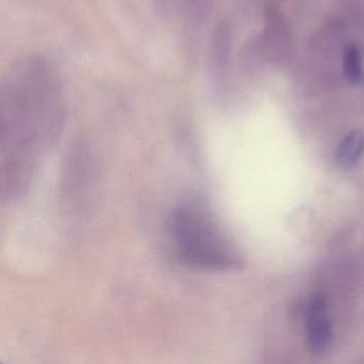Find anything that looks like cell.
<instances>
[{
  "label": "cell",
  "instance_id": "4",
  "mask_svg": "<svg viewBox=\"0 0 364 364\" xmlns=\"http://www.w3.org/2000/svg\"><path fill=\"white\" fill-rule=\"evenodd\" d=\"M344 71L351 81H358L361 78V61L358 50L350 47L344 53Z\"/></svg>",
  "mask_w": 364,
  "mask_h": 364
},
{
  "label": "cell",
  "instance_id": "3",
  "mask_svg": "<svg viewBox=\"0 0 364 364\" xmlns=\"http://www.w3.org/2000/svg\"><path fill=\"white\" fill-rule=\"evenodd\" d=\"M364 149V136L358 131L350 132L338 145L337 162L343 168L353 166L361 156Z\"/></svg>",
  "mask_w": 364,
  "mask_h": 364
},
{
  "label": "cell",
  "instance_id": "1",
  "mask_svg": "<svg viewBox=\"0 0 364 364\" xmlns=\"http://www.w3.org/2000/svg\"><path fill=\"white\" fill-rule=\"evenodd\" d=\"M172 235L179 257L191 266L220 272L240 266L237 250L213 219L196 206H183L173 213Z\"/></svg>",
  "mask_w": 364,
  "mask_h": 364
},
{
  "label": "cell",
  "instance_id": "2",
  "mask_svg": "<svg viewBox=\"0 0 364 364\" xmlns=\"http://www.w3.org/2000/svg\"><path fill=\"white\" fill-rule=\"evenodd\" d=\"M306 337L310 350L323 353L331 343V324L327 316V307L323 297L311 299L306 317Z\"/></svg>",
  "mask_w": 364,
  "mask_h": 364
}]
</instances>
